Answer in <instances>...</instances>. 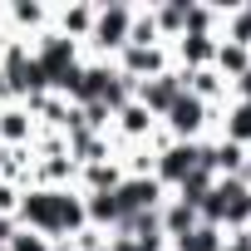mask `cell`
Listing matches in <instances>:
<instances>
[{"instance_id": "1", "label": "cell", "mask_w": 251, "mask_h": 251, "mask_svg": "<svg viewBox=\"0 0 251 251\" xmlns=\"http://www.w3.org/2000/svg\"><path fill=\"white\" fill-rule=\"evenodd\" d=\"M15 217H20V226L40 231L45 241H74L79 231H89L79 187H35L30 182L15 202Z\"/></svg>"}, {"instance_id": "14", "label": "cell", "mask_w": 251, "mask_h": 251, "mask_svg": "<svg viewBox=\"0 0 251 251\" xmlns=\"http://www.w3.org/2000/svg\"><path fill=\"white\" fill-rule=\"evenodd\" d=\"M153 10V25H158V35H163V45L173 50L177 40H182V30H187V0H158V5H148Z\"/></svg>"}, {"instance_id": "15", "label": "cell", "mask_w": 251, "mask_h": 251, "mask_svg": "<svg viewBox=\"0 0 251 251\" xmlns=\"http://www.w3.org/2000/svg\"><path fill=\"white\" fill-rule=\"evenodd\" d=\"M217 40L251 50V0H241V5H222V30H217Z\"/></svg>"}, {"instance_id": "7", "label": "cell", "mask_w": 251, "mask_h": 251, "mask_svg": "<svg viewBox=\"0 0 251 251\" xmlns=\"http://www.w3.org/2000/svg\"><path fill=\"white\" fill-rule=\"evenodd\" d=\"M40 123L25 103H0V148H30Z\"/></svg>"}, {"instance_id": "6", "label": "cell", "mask_w": 251, "mask_h": 251, "mask_svg": "<svg viewBox=\"0 0 251 251\" xmlns=\"http://www.w3.org/2000/svg\"><path fill=\"white\" fill-rule=\"evenodd\" d=\"M187 94V74L182 69H168V74H158V79H143V84H133V99L153 113V118H163L177 99Z\"/></svg>"}, {"instance_id": "26", "label": "cell", "mask_w": 251, "mask_h": 251, "mask_svg": "<svg viewBox=\"0 0 251 251\" xmlns=\"http://www.w3.org/2000/svg\"><path fill=\"white\" fill-rule=\"evenodd\" d=\"M94 251H108V241H103V246H94Z\"/></svg>"}, {"instance_id": "21", "label": "cell", "mask_w": 251, "mask_h": 251, "mask_svg": "<svg viewBox=\"0 0 251 251\" xmlns=\"http://www.w3.org/2000/svg\"><path fill=\"white\" fill-rule=\"evenodd\" d=\"M0 251H50V241H45L40 231L20 226V231H15V241H10V246H0Z\"/></svg>"}, {"instance_id": "4", "label": "cell", "mask_w": 251, "mask_h": 251, "mask_svg": "<svg viewBox=\"0 0 251 251\" xmlns=\"http://www.w3.org/2000/svg\"><path fill=\"white\" fill-rule=\"evenodd\" d=\"M113 69L123 74V79H133V84H143V79H158V74H168L173 69V50L168 45H128L118 59H113Z\"/></svg>"}, {"instance_id": "10", "label": "cell", "mask_w": 251, "mask_h": 251, "mask_svg": "<svg viewBox=\"0 0 251 251\" xmlns=\"http://www.w3.org/2000/svg\"><path fill=\"white\" fill-rule=\"evenodd\" d=\"M50 30L74 40V45H84L89 30H94V5H54L50 10Z\"/></svg>"}, {"instance_id": "17", "label": "cell", "mask_w": 251, "mask_h": 251, "mask_svg": "<svg viewBox=\"0 0 251 251\" xmlns=\"http://www.w3.org/2000/svg\"><path fill=\"white\" fill-rule=\"evenodd\" d=\"M123 182V163L118 158H108V163H89V168H79V192H113Z\"/></svg>"}, {"instance_id": "9", "label": "cell", "mask_w": 251, "mask_h": 251, "mask_svg": "<svg viewBox=\"0 0 251 251\" xmlns=\"http://www.w3.org/2000/svg\"><path fill=\"white\" fill-rule=\"evenodd\" d=\"M217 138H222V143H236V148L251 153V103H241V99H226V103H222Z\"/></svg>"}, {"instance_id": "18", "label": "cell", "mask_w": 251, "mask_h": 251, "mask_svg": "<svg viewBox=\"0 0 251 251\" xmlns=\"http://www.w3.org/2000/svg\"><path fill=\"white\" fill-rule=\"evenodd\" d=\"M84 217H89V226H94V231H103V236L123 222V212H118L113 192H84Z\"/></svg>"}, {"instance_id": "22", "label": "cell", "mask_w": 251, "mask_h": 251, "mask_svg": "<svg viewBox=\"0 0 251 251\" xmlns=\"http://www.w3.org/2000/svg\"><path fill=\"white\" fill-rule=\"evenodd\" d=\"M15 202H20V187L0 182V217H10V212H15Z\"/></svg>"}, {"instance_id": "25", "label": "cell", "mask_w": 251, "mask_h": 251, "mask_svg": "<svg viewBox=\"0 0 251 251\" xmlns=\"http://www.w3.org/2000/svg\"><path fill=\"white\" fill-rule=\"evenodd\" d=\"M50 251H74V246L69 241H50Z\"/></svg>"}, {"instance_id": "13", "label": "cell", "mask_w": 251, "mask_h": 251, "mask_svg": "<svg viewBox=\"0 0 251 251\" xmlns=\"http://www.w3.org/2000/svg\"><path fill=\"white\" fill-rule=\"evenodd\" d=\"M197 222H202V217H197V207H187L182 197H168V202L158 207V226H163V236H168V241L187 236V231H192Z\"/></svg>"}, {"instance_id": "12", "label": "cell", "mask_w": 251, "mask_h": 251, "mask_svg": "<svg viewBox=\"0 0 251 251\" xmlns=\"http://www.w3.org/2000/svg\"><path fill=\"white\" fill-rule=\"evenodd\" d=\"M79 182V163L69 153L59 158H35V187H74Z\"/></svg>"}, {"instance_id": "3", "label": "cell", "mask_w": 251, "mask_h": 251, "mask_svg": "<svg viewBox=\"0 0 251 251\" xmlns=\"http://www.w3.org/2000/svg\"><path fill=\"white\" fill-rule=\"evenodd\" d=\"M197 168H202V143H173V138H168V148L153 153V177H158L168 192L182 187Z\"/></svg>"}, {"instance_id": "20", "label": "cell", "mask_w": 251, "mask_h": 251, "mask_svg": "<svg viewBox=\"0 0 251 251\" xmlns=\"http://www.w3.org/2000/svg\"><path fill=\"white\" fill-rule=\"evenodd\" d=\"M212 69L226 79V84H236L246 69H251V50H241V45H226V40H217V59H212Z\"/></svg>"}, {"instance_id": "23", "label": "cell", "mask_w": 251, "mask_h": 251, "mask_svg": "<svg viewBox=\"0 0 251 251\" xmlns=\"http://www.w3.org/2000/svg\"><path fill=\"white\" fill-rule=\"evenodd\" d=\"M15 231H20V217H15V212H10V217H0V246H10Z\"/></svg>"}, {"instance_id": "11", "label": "cell", "mask_w": 251, "mask_h": 251, "mask_svg": "<svg viewBox=\"0 0 251 251\" xmlns=\"http://www.w3.org/2000/svg\"><path fill=\"white\" fill-rule=\"evenodd\" d=\"M5 20H10V35L15 40H35L50 30V5H25V0H15V5H5Z\"/></svg>"}, {"instance_id": "19", "label": "cell", "mask_w": 251, "mask_h": 251, "mask_svg": "<svg viewBox=\"0 0 251 251\" xmlns=\"http://www.w3.org/2000/svg\"><path fill=\"white\" fill-rule=\"evenodd\" d=\"M168 251H226V231H222V226H212V222H197L187 236L168 241Z\"/></svg>"}, {"instance_id": "2", "label": "cell", "mask_w": 251, "mask_h": 251, "mask_svg": "<svg viewBox=\"0 0 251 251\" xmlns=\"http://www.w3.org/2000/svg\"><path fill=\"white\" fill-rule=\"evenodd\" d=\"M133 10L138 5H94V30L84 40V59H118L128 50V35H133Z\"/></svg>"}, {"instance_id": "24", "label": "cell", "mask_w": 251, "mask_h": 251, "mask_svg": "<svg viewBox=\"0 0 251 251\" xmlns=\"http://www.w3.org/2000/svg\"><path fill=\"white\" fill-rule=\"evenodd\" d=\"M231 99H241V103H251V69H246V74H241V79L231 84Z\"/></svg>"}, {"instance_id": "5", "label": "cell", "mask_w": 251, "mask_h": 251, "mask_svg": "<svg viewBox=\"0 0 251 251\" xmlns=\"http://www.w3.org/2000/svg\"><path fill=\"white\" fill-rule=\"evenodd\" d=\"M173 192L158 182V177H123L118 187H113V202H118V212L123 217H138V212H158L163 202H168Z\"/></svg>"}, {"instance_id": "8", "label": "cell", "mask_w": 251, "mask_h": 251, "mask_svg": "<svg viewBox=\"0 0 251 251\" xmlns=\"http://www.w3.org/2000/svg\"><path fill=\"white\" fill-rule=\"evenodd\" d=\"M212 59H217V35H182L173 45V69H182V74L212 69Z\"/></svg>"}, {"instance_id": "16", "label": "cell", "mask_w": 251, "mask_h": 251, "mask_svg": "<svg viewBox=\"0 0 251 251\" xmlns=\"http://www.w3.org/2000/svg\"><path fill=\"white\" fill-rule=\"evenodd\" d=\"M187 94L202 99L207 108H222V103L231 99V84H226L217 69H197V74H187Z\"/></svg>"}]
</instances>
